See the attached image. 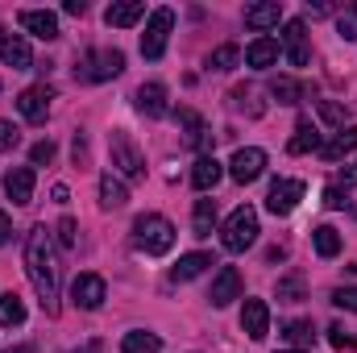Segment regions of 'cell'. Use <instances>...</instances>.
<instances>
[{
  "label": "cell",
  "instance_id": "obj_1",
  "mask_svg": "<svg viewBox=\"0 0 357 353\" xmlns=\"http://www.w3.org/2000/svg\"><path fill=\"white\" fill-rule=\"evenodd\" d=\"M25 270H29V283H33L46 316H59V266H54V250H50V233L42 225L29 229V237H25Z\"/></svg>",
  "mask_w": 357,
  "mask_h": 353
},
{
  "label": "cell",
  "instance_id": "obj_2",
  "mask_svg": "<svg viewBox=\"0 0 357 353\" xmlns=\"http://www.w3.org/2000/svg\"><path fill=\"white\" fill-rule=\"evenodd\" d=\"M133 246L142 254H150V258H162L175 246V225L167 216H158V212H146V216L133 220Z\"/></svg>",
  "mask_w": 357,
  "mask_h": 353
},
{
  "label": "cell",
  "instance_id": "obj_3",
  "mask_svg": "<svg viewBox=\"0 0 357 353\" xmlns=\"http://www.w3.org/2000/svg\"><path fill=\"white\" fill-rule=\"evenodd\" d=\"M220 241H225V250L229 254H241V250H250L254 241H258V212L250 208V204H241L229 220H225V229H220Z\"/></svg>",
  "mask_w": 357,
  "mask_h": 353
},
{
  "label": "cell",
  "instance_id": "obj_4",
  "mask_svg": "<svg viewBox=\"0 0 357 353\" xmlns=\"http://www.w3.org/2000/svg\"><path fill=\"white\" fill-rule=\"evenodd\" d=\"M121 71H125V54L121 50H88L75 63V80H84V84H104V80H112Z\"/></svg>",
  "mask_w": 357,
  "mask_h": 353
},
{
  "label": "cell",
  "instance_id": "obj_5",
  "mask_svg": "<svg viewBox=\"0 0 357 353\" xmlns=\"http://www.w3.org/2000/svg\"><path fill=\"white\" fill-rule=\"evenodd\" d=\"M171 29H175V13H171V8H154V13H150V21H146V33H142V54H146L150 63H154V59H162Z\"/></svg>",
  "mask_w": 357,
  "mask_h": 353
},
{
  "label": "cell",
  "instance_id": "obj_6",
  "mask_svg": "<svg viewBox=\"0 0 357 353\" xmlns=\"http://www.w3.org/2000/svg\"><path fill=\"white\" fill-rule=\"evenodd\" d=\"M108 150H112V167H116L125 179H133V183H137V179H146V158L137 154V146L129 142V133H121V129H116V133L108 137Z\"/></svg>",
  "mask_w": 357,
  "mask_h": 353
},
{
  "label": "cell",
  "instance_id": "obj_7",
  "mask_svg": "<svg viewBox=\"0 0 357 353\" xmlns=\"http://www.w3.org/2000/svg\"><path fill=\"white\" fill-rule=\"evenodd\" d=\"M303 200V183L299 179H274L270 183V195H266V208L274 216H291Z\"/></svg>",
  "mask_w": 357,
  "mask_h": 353
},
{
  "label": "cell",
  "instance_id": "obj_8",
  "mask_svg": "<svg viewBox=\"0 0 357 353\" xmlns=\"http://www.w3.org/2000/svg\"><path fill=\"white\" fill-rule=\"evenodd\" d=\"M262 171H266V150H258V146H241L229 163L233 183H254V179H262Z\"/></svg>",
  "mask_w": 357,
  "mask_h": 353
},
{
  "label": "cell",
  "instance_id": "obj_9",
  "mask_svg": "<svg viewBox=\"0 0 357 353\" xmlns=\"http://www.w3.org/2000/svg\"><path fill=\"white\" fill-rule=\"evenodd\" d=\"M71 299H75V308L96 312V308L108 299V287H104V278H100V274H79V278L71 283Z\"/></svg>",
  "mask_w": 357,
  "mask_h": 353
},
{
  "label": "cell",
  "instance_id": "obj_10",
  "mask_svg": "<svg viewBox=\"0 0 357 353\" xmlns=\"http://www.w3.org/2000/svg\"><path fill=\"white\" fill-rule=\"evenodd\" d=\"M282 50H287V63L291 67H307L312 50H307V25L303 21H287L282 25Z\"/></svg>",
  "mask_w": 357,
  "mask_h": 353
},
{
  "label": "cell",
  "instance_id": "obj_11",
  "mask_svg": "<svg viewBox=\"0 0 357 353\" xmlns=\"http://www.w3.org/2000/svg\"><path fill=\"white\" fill-rule=\"evenodd\" d=\"M50 100H54V91L46 88V84H33V88H25L21 96H17V108H21V117H25V121L42 125V121H46V112H50Z\"/></svg>",
  "mask_w": 357,
  "mask_h": 353
},
{
  "label": "cell",
  "instance_id": "obj_12",
  "mask_svg": "<svg viewBox=\"0 0 357 353\" xmlns=\"http://www.w3.org/2000/svg\"><path fill=\"white\" fill-rule=\"evenodd\" d=\"M21 29H29L33 38H42V42H54L59 38V17L50 13V8H21Z\"/></svg>",
  "mask_w": 357,
  "mask_h": 353
},
{
  "label": "cell",
  "instance_id": "obj_13",
  "mask_svg": "<svg viewBox=\"0 0 357 353\" xmlns=\"http://www.w3.org/2000/svg\"><path fill=\"white\" fill-rule=\"evenodd\" d=\"M178 129H183V146H191V150H208L212 146V133L204 129V117L195 108H178Z\"/></svg>",
  "mask_w": 357,
  "mask_h": 353
},
{
  "label": "cell",
  "instance_id": "obj_14",
  "mask_svg": "<svg viewBox=\"0 0 357 353\" xmlns=\"http://www.w3.org/2000/svg\"><path fill=\"white\" fill-rule=\"evenodd\" d=\"M237 295H241V270H237V266H225V270L212 278V295H208V299H212V308H229Z\"/></svg>",
  "mask_w": 357,
  "mask_h": 353
},
{
  "label": "cell",
  "instance_id": "obj_15",
  "mask_svg": "<svg viewBox=\"0 0 357 353\" xmlns=\"http://www.w3.org/2000/svg\"><path fill=\"white\" fill-rule=\"evenodd\" d=\"M0 59H4V67H13V71H29V67H33L29 42H25L21 33H4V38H0Z\"/></svg>",
  "mask_w": 357,
  "mask_h": 353
},
{
  "label": "cell",
  "instance_id": "obj_16",
  "mask_svg": "<svg viewBox=\"0 0 357 353\" xmlns=\"http://www.w3.org/2000/svg\"><path fill=\"white\" fill-rule=\"evenodd\" d=\"M241 329L250 333V341H266L270 333V308L262 299H245V308H241Z\"/></svg>",
  "mask_w": 357,
  "mask_h": 353
},
{
  "label": "cell",
  "instance_id": "obj_17",
  "mask_svg": "<svg viewBox=\"0 0 357 353\" xmlns=\"http://www.w3.org/2000/svg\"><path fill=\"white\" fill-rule=\"evenodd\" d=\"M33 183H38L33 167H13V171L4 175V191H8L13 204H29V200H33Z\"/></svg>",
  "mask_w": 357,
  "mask_h": 353
},
{
  "label": "cell",
  "instance_id": "obj_18",
  "mask_svg": "<svg viewBox=\"0 0 357 353\" xmlns=\"http://www.w3.org/2000/svg\"><path fill=\"white\" fill-rule=\"evenodd\" d=\"M142 17H146V4H142V0H121V4H108V13H104V21L116 25V29H129V25H137Z\"/></svg>",
  "mask_w": 357,
  "mask_h": 353
},
{
  "label": "cell",
  "instance_id": "obj_19",
  "mask_svg": "<svg viewBox=\"0 0 357 353\" xmlns=\"http://www.w3.org/2000/svg\"><path fill=\"white\" fill-rule=\"evenodd\" d=\"M278 21H282V4H278V0L250 4V8H245V25H250V29H258V33H262V29H274Z\"/></svg>",
  "mask_w": 357,
  "mask_h": 353
},
{
  "label": "cell",
  "instance_id": "obj_20",
  "mask_svg": "<svg viewBox=\"0 0 357 353\" xmlns=\"http://www.w3.org/2000/svg\"><path fill=\"white\" fill-rule=\"evenodd\" d=\"M133 100H137V108H142L146 117H167V108H171V104H167V88H162V84H142Z\"/></svg>",
  "mask_w": 357,
  "mask_h": 353
},
{
  "label": "cell",
  "instance_id": "obj_21",
  "mask_svg": "<svg viewBox=\"0 0 357 353\" xmlns=\"http://www.w3.org/2000/svg\"><path fill=\"white\" fill-rule=\"evenodd\" d=\"M220 175H225V167H220L212 154H199L195 167H191V183H195V191H212V187L220 183Z\"/></svg>",
  "mask_w": 357,
  "mask_h": 353
},
{
  "label": "cell",
  "instance_id": "obj_22",
  "mask_svg": "<svg viewBox=\"0 0 357 353\" xmlns=\"http://www.w3.org/2000/svg\"><path fill=\"white\" fill-rule=\"evenodd\" d=\"M278 63V42L274 38H258V42H250L245 46V67H258V71H266Z\"/></svg>",
  "mask_w": 357,
  "mask_h": 353
},
{
  "label": "cell",
  "instance_id": "obj_23",
  "mask_svg": "<svg viewBox=\"0 0 357 353\" xmlns=\"http://www.w3.org/2000/svg\"><path fill=\"white\" fill-rule=\"evenodd\" d=\"M208 266H212V254H183V258L171 266V278H175V283H191V278H199Z\"/></svg>",
  "mask_w": 357,
  "mask_h": 353
},
{
  "label": "cell",
  "instance_id": "obj_24",
  "mask_svg": "<svg viewBox=\"0 0 357 353\" xmlns=\"http://www.w3.org/2000/svg\"><path fill=\"white\" fill-rule=\"evenodd\" d=\"M349 150H357V125L341 129L333 142H324V146H320V158H324V163H337V158H345Z\"/></svg>",
  "mask_w": 357,
  "mask_h": 353
},
{
  "label": "cell",
  "instance_id": "obj_25",
  "mask_svg": "<svg viewBox=\"0 0 357 353\" xmlns=\"http://www.w3.org/2000/svg\"><path fill=\"white\" fill-rule=\"evenodd\" d=\"M129 204V191H125V183L116 175H100V208H125Z\"/></svg>",
  "mask_w": 357,
  "mask_h": 353
},
{
  "label": "cell",
  "instance_id": "obj_26",
  "mask_svg": "<svg viewBox=\"0 0 357 353\" xmlns=\"http://www.w3.org/2000/svg\"><path fill=\"white\" fill-rule=\"evenodd\" d=\"M287 150H291V154H312V150H320V133H316V125L299 121V125H295V137L287 142Z\"/></svg>",
  "mask_w": 357,
  "mask_h": 353
},
{
  "label": "cell",
  "instance_id": "obj_27",
  "mask_svg": "<svg viewBox=\"0 0 357 353\" xmlns=\"http://www.w3.org/2000/svg\"><path fill=\"white\" fill-rule=\"evenodd\" d=\"M162 350V337L158 333H125V341H121V353H158Z\"/></svg>",
  "mask_w": 357,
  "mask_h": 353
},
{
  "label": "cell",
  "instance_id": "obj_28",
  "mask_svg": "<svg viewBox=\"0 0 357 353\" xmlns=\"http://www.w3.org/2000/svg\"><path fill=\"white\" fill-rule=\"evenodd\" d=\"M191 225H195V237H212V229H216V200H195Z\"/></svg>",
  "mask_w": 357,
  "mask_h": 353
},
{
  "label": "cell",
  "instance_id": "obj_29",
  "mask_svg": "<svg viewBox=\"0 0 357 353\" xmlns=\"http://www.w3.org/2000/svg\"><path fill=\"white\" fill-rule=\"evenodd\" d=\"M312 241H316V254H320V258H337V254H341V233H337L333 225H320V229L312 233Z\"/></svg>",
  "mask_w": 357,
  "mask_h": 353
},
{
  "label": "cell",
  "instance_id": "obj_30",
  "mask_svg": "<svg viewBox=\"0 0 357 353\" xmlns=\"http://www.w3.org/2000/svg\"><path fill=\"white\" fill-rule=\"evenodd\" d=\"M282 337H287L295 350H303V345L316 341V329H312V320H287V324H282Z\"/></svg>",
  "mask_w": 357,
  "mask_h": 353
},
{
  "label": "cell",
  "instance_id": "obj_31",
  "mask_svg": "<svg viewBox=\"0 0 357 353\" xmlns=\"http://www.w3.org/2000/svg\"><path fill=\"white\" fill-rule=\"evenodd\" d=\"M0 324L4 329H17V324H25V303L8 291V295H0Z\"/></svg>",
  "mask_w": 357,
  "mask_h": 353
},
{
  "label": "cell",
  "instance_id": "obj_32",
  "mask_svg": "<svg viewBox=\"0 0 357 353\" xmlns=\"http://www.w3.org/2000/svg\"><path fill=\"white\" fill-rule=\"evenodd\" d=\"M237 63H241V50H237L233 42H229V46H216V50L208 54V67H212V71H233Z\"/></svg>",
  "mask_w": 357,
  "mask_h": 353
},
{
  "label": "cell",
  "instance_id": "obj_33",
  "mask_svg": "<svg viewBox=\"0 0 357 353\" xmlns=\"http://www.w3.org/2000/svg\"><path fill=\"white\" fill-rule=\"evenodd\" d=\"M270 96H274L278 104H299V100H303V88H299L295 80H287V75H278V80L270 84Z\"/></svg>",
  "mask_w": 357,
  "mask_h": 353
},
{
  "label": "cell",
  "instance_id": "obj_34",
  "mask_svg": "<svg viewBox=\"0 0 357 353\" xmlns=\"http://www.w3.org/2000/svg\"><path fill=\"white\" fill-rule=\"evenodd\" d=\"M299 299H303V278L299 274L278 278V303H299Z\"/></svg>",
  "mask_w": 357,
  "mask_h": 353
},
{
  "label": "cell",
  "instance_id": "obj_35",
  "mask_svg": "<svg viewBox=\"0 0 357 353\" xmlns=\"http://www.w3.org/2000/svg\"><path fill=\"white\" fill-rule=\"evenodd\" d=\"M320 117H324V121H328L337 133H341V129H345V121H349V112H345L337 100H320Z\"/></svg>",
  "mask_w": 357,
  "mask_h": 353
},
{
  "label": "cell",
  "instance_id": "obj_36",
  "mask_svg": "<svg viewBox=\"0 0 357 353\" xmlns=\"http://www.w3.org/2000/svg\"><path fill=\"white\" fill-rule=\"evenodd\" d=\"M328 345H333V350H349L354 353L357 350V333H349L345 324H333V329H328Z\"/></svg>",
  "mask_w": 357,
  "mask_h": 353
},
{
  "label": "cell",
  "instance_id": "obj_37",
  "mask_svg": "<svg viewBox=\"0 0 357 353\" xmlns=\"http://www.w3.org/2000/svg\"><path fill=\"white\" fill-rule=\"evenodd\" d=\"M337 33H341L345 42H354V38H357V4H349V8L337 17Z\"/></svg>",
  "mask_w": 357,
  "mask_h": 353
},
{
  "label": "cell",
  "instance_id": "obj_38",
  "mask_svg": "<svg viewBox=\"0 0 357 353\" xmlns=\"http://www.w3.org/2000/svg\"><path fill=\"white\" fill-rule=\"evenodd\" d=\"M17 146H21V129L13 121H0V154L4 150H17Z\"/></svg>",
  "mask_w": 357,
  "mask_h": 353
},
{
  "label": "cell",
  "instance_id": "obj_39",
  "mask_svg": "<svg viewBox=\"0 0 357 353\" xmlns=\"http://www.w3.org/2000/svg\"><path fill=\"white\" fill-rule=\"evenodd\" d=\"M29 163H33V167H42V163H54V142H50V137H46V142H38V146L29 150Z\"/></svg>",
  "mask_w": 357,
  "mask_h": 353
},
{
  "label": "cell",
  "instance_id": "obj_40",
  "mask_svg": "<svg viewBox=\"0 0 357 353\" xmlns=\"http://www.w3.org/2000/svg\"><path fill=\"white\" fill-rule=\"evenodd\" d=\"M333 303L345 308V312H357V287H337L333 291Z\"/></svg>",
  "mask_w": 357,
  "mask_h": 353
},
{
  "label": "cell",
  "instance_id": "obj_41",
  "mask_svg": "<svg viewBox=\"0 0 357 353\" xmlns=\"http://www.w3.org/2000/svg\"><path fill=\"white\" fill-rule=\"evenodd\" d=\"M59 241H63V250H75V220L71 216L59 220Z\"/></svg>",
  "mask_w": 357,
  "mask_h": 353
},
{
  "label": "cell",
  "instance_id": "obj_42",
  "mask_svg": "<svg viewBox=\"0 0 357 353\" xmlns=\"http://www.w3.org/2000/svg\"><path fill=\"white\" fill-rule=\"evenodd\" d=\"M324 208H345V187H341V183L324 187Z\"/></svg>",
  "mask_w": 357,
  "mask_h": 353
},
{
  "label": "cell",
  "instance_id": "obj_43",
  "mask_svg": "<svg viewBox=\"0 0 357 353\" xmlns=\"http://www.w3.org/2000/svg\"><path fill=\"white\" fill-rule=\"evenodd\" d=\"M71 154H75V167H88V142L75 133V146H71Z\"/></svg>",
  "mask_w": 357,
  "mask_h": 353
},
{
  "label": "cell",
  "instance_id": "obj_44",
  "mask_svg": "<svg viewBox=\"0 0 357 353\" xmlns=\"http://www.w3.org/2000/svg\"><path fill=\"white\" fill-rule=\"evenodd\" d=\"M63 13H67V17H84V13H88V4H84V0H67V4H63Z\"/></svg>",
  "mask_w": 357,
  "mask_h": 353
},
{
  "label": "cell",
  "instance_id": "obj_45",
  "mask_svg": "<svg viewBox=\"0 0 357 353\" xmlns=\"http://www.w3.org/2000/svg\"><path fill=\"white\" fill-rule=\"evenodd\" d=\"M8 237H13V220H8V216H4V212H0V246H4V241H8Z\"/></svg>",
  "mask_w": 357,
  "mask_h": 353
},
{
  "label": "cell",
  "instance_id": "obj_46",
  "mask_svg": "<svg viewBox=\"0 0 357 353\" xmlns=\"http://www.w3.org/2000/svg\"><path fill=\"white\" fill-rule=\"evenodd\" d=\"M104 350V345H100V341H88V345H84V350H75V353H100Z\"/></svg>",
  "mask_w": 357,
  "mask_h": 353
},
{
  "label": "cell",
  "instance_id": "obj_47",
  "mask_svg": "<svg viewBox=\"0 0 357 353\" xmlns=\"http://www.w3.org/2000/svg\"><path fill=\"white\" fill-rule=\"evenodd\" d=\"M4 353H33L29 345H13V350H4Z\"/></svg>",
  "mask_w": 357,
  "mask_h": 353
},
{
  "label": "cell",
  "instance_id": "obj_48",
  "mask_svg": "<svg viewBox=\"0 0 357 353\" xmlns=\"http://www.w3.org/2000/svg\"><path fill=\"white\" fill-rule=\"evenodd\" d=\"M282 353H299V350H282Z\"/></svg>",
  "mask_w": 357,
  "mask_h": 353
}]
</instances>
